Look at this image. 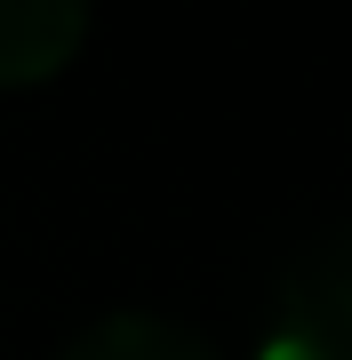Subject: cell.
<instances>
[{
    "label": "cell",
    "instance_id": "3957f363",
    "mask_svg": "<svg viewBox=\"0 0 352 360\" xmlns=\"http://www.w3.org/2000/svg\"><path fill=\"white\" fill-rule=\"evenodd\" d=\"M56 360H216L184 321H160V312H105L72 336Z\"/></svg>",
    "mask_w": 352,
    "mask_h": 360
},
{
    "label": "cell",
    "instance_id": "6da1fadb",
    "mask_svg": "<svg viewBox=\"0 0 352 360\" xmlns=\"http://www.w3.org/2000/svg\"><path fill=\"white\" fill-rule=\"evenodd\" d=\"M264 360H352V224H328L288 257Z\"/></svg>",
    "mask_w": 352,
    "mask_h": 360
},
{
    "label": "cell",
    "instance_id": "7a4b0ae2",
    "mask_svg": "<svg viewBox=\"0 0 352 360\" xmlns=\"http://www.w3.org/2000/svg\"><path fill=\"white\" fill-rule=\"evenodd\" d=\"M89 40V16L65 0H0V89L56 80Z\"/></svg>",
    "mask_w": 352,
    "mask_h": 360
}]
</instances>
